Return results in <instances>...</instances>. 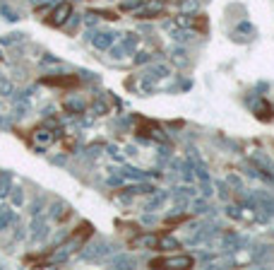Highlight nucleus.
Masks as SVG:
<instances>
[{"label": "nucleus", "mask_w": 274, "mask_h": 270, "mask_svg": "<svg viewBox=\"0 0 274 270\" xmlns=\"http://www.w3.org/2000/svg\"><path fill=\"white\" fill-rule=\"evenodd\" d=\"M87 39H89V41L94 44V49H99V51H109V49H113V44H115V34H113V31H89Z\"/></svg>", "instance_id": "nucleus-1"}, {"label": "nucleus", "mask_w": 274, "mask_h": 270, "mask_svg": "<svg viewBox=\"0 0 274 270\" xmlns=\"http://www.w3.org/2000/svg\"><path fill=\"white\" fill-rule=\"evenodd\" d=\"M70 15H72V5H70V2H58L53 7V12H51V17H48V22H51L53 27H60V25L68 22Z\"/></svg>", "instance_id": "nucleus-2"}, {"label": "nucleus", "mask_w": 274, "mask_h": 270, "mask_svg": "<svg viewBox=\"0 0 274 270\" xmlns=\"http://www.w3.org/2000/svg\"><path fill=\"white\" fill-rule=\"evenodd\" d=\"M164 12V5L161 2H142V7L135 12V17L137 20H154V17H159Z\"/></svg>", "instance_id": "nucleus-3"}, {"label": "nucleus", "mask_w": 274, "mask_h": 270, "mask_svg": "<svg viewBox=\"0 0 274 270\" xmlns=\"http://www.w3.org/2000/svg\"><path fill=\"white\" fill-rule=\"evenodd\" d=\"M152 266H164V268H192V258L190 256H173V258L154 261Z\"/></svg>", "instance_id": "nucleus-4"}, {"label": "nucleus", "mask_w": 274, "mask_h": 270, "mask_svg": "<svg viewBox=\"0 0 274 270\" xmlns=\"http://www.w3.org/2000/svg\"><path fill=\"white\" fill-rule=\"evenodd\" d=\"M168 73H171V70H168L166 65H154V68H149L142 77H144L147 82H154V80H164V77H168Z\"/></svg>", "instance_id": "nucleus-5"}, {"label": "nucleus", "mask_w": 274, "mask_h": 270, "mask_svg": "<svg viewBox=\"0 0 274 270\" xmlns=\"http://www.w3.org/2000/svg\"><path fill=\"white\" fill-rule=\"evenodd\" d=\"M133 246L137 248H159V237H154V234H142V237H137L133 241Z\"/></svg>", "instance_id": "nucleus-6"}, {"label": "nucleus", "mask_w": 274, "mask_h": 270, "mask_svg": "<svg viewBox=\"0 0 274 270\" xmlns=\"http://www.w3.org/2000/svg\"><path fill=\"white\" fill-rule=\"evenodd\" d=\"M106 244H94V246H87V251H82V258L84 261H94V258H99V256H104L106 253Z\"/></svg>", "instance_id": "nucleus-7"}, {"label": "nucleus", "mask_w": 274, "mask_h": 270, "mask_svg": "<svg viewBox=\"0 0 274 270\" xmlns=\"http://www.w3.org/2000/svg\"><path fill=\"white\" fill-rule=\"evenodd\" d=\"M31 140H34V143H51V140H53V135H51V130H44V128H39V130H34Z\"/></svg>", "instance_id": "nucleus-8"}, {"label": "nucleus", "mask_w": 274, "mask_h": 270, "mask_svg": "<svg viewBox=\"0 0 274 270\" xmlns=\"http://www.w3.org/2000/svg\"><path fill=\"white\" fill-rule=\"evenodd\" d=\"M128 193H144V196H152L154 193V186L152 183H137V186H130Z\"/></svg>", "instance_id": "nucleus-9"}, {"label": "nucleus", "mask_w": 274, "mask_h": 270, "mask_svg": "<svg viewBox=\"0 0 274 270\" xmlns=\"http://www.w3.org/2000/svg\"><path fill=\"white\" fill-rule=\"evenodd\" d=\"M0 12H2L5 20H10V22H17V20H20V15H17L12 7H7V2H0Z\"/></svg>", "instance_id": "nucleus-10"}, {"label": "nucleus", "mask_w": 274, "mask_h": 270, "mask_svg": "<svg viewBox=\"0 0 274 270\" xmlns=\"http://www.w3.org/2000/svg\"><path fill=\"white\" fill-rule=\"evenodd\" d=\"M159 246H161V248H181V244L173 239V237H161V239H159Z\"/></svg>", "instance_id": "nucleus-11"}, {"label": "nucleus", "mask_w": 274, "mask_h": 270, "mask_svg": "<svg viewBox=\"0 0 274 270\" xmlns=\"http://www.w3.org/2000/svg\"><path fill=\"white\" fill-rule=\"evenodd\" d=\"M65 208H70V205H65V203H55L53 210H51V217H53V220H60V217L65 215Z\"/></svg>", "instance_id": "nucleus-12"}, {"label": "nucleus", "mask_w": 274, "mask_h": 270, "mask_svg": "<svg viewBox=\"0 0 274 270\" xmlns=\"http://www.w3.org/2000/svg\"><path fill=\"white\" fill-rule=\"evenodd\" d=\"M12 220H15V215H12V212H2V215H0V232H2V229H7Z\"/></svg>", "instance_id": "nucleus-13"}, {"label": "nucleus", "mask_w": 274, "mask_h": 270, "mask_svg": "<svg viewBox=\"0 0 274 270\" xmlns=\"http://www.w3.org/2000/svg\"><path fill=\"white\" fill-rule=\"evenodd\" d=\"M241 31H243V34H250V36H252V34H255V27H252L250 22H241V25L236 27V34H241Z\"/></svg>", "instance_id": "nucleus-14"}, {"label": "nucleus", "mask_w": 274, "mask_h": 270, "mask_svg": "<svg viewBox=\"0 0 274 270\" xmlns=\"http://www.w3.org/2000/svg\"><path fill=\"white\" fill-rule=\"evenodd\" d=\"M65 109H68V111H82L84 104L82 101H68V104H65Z\"/></svg>", "instance_id": "nucleus-15"}, {"label": "nucleus", "mask_w": 274, "mask_h": 270, "mask_svg": "<svg viewBox=\"0 0 274 270\" xmlns=\"http://www.w3.org/2000/svg\"><path fill=\"white\" fill-rule=\"evenodd\" d=\"M113 266H135V263H133L128 256H118V258L113 261Z\"/></svg>", "instance_id": "nucleus-16"}, {"label": "nucleus", "mask_w": 274, "mask_h": 270, "mask_svg": "<svg viewBox=\"0 0 274 270\" xmlns=\"http://www.w3.org/2000/svg\"><path fill=\"white\" fill-rule=\"evenodd\" d=\"M7 191H10V181L2 176V179H0V196H5Z\"/></svg>", "instance_id": "nucleus-17"}, {"label": "nucleus", "mask_w": 274, "mask_h": 270, "mask_svg": "<svg viewBox=\"0 0 274 270\" xmlns=\"http://www.w3.org/2000/svg\"><path fill=\"white\" fill-rule=\"evenodd\" d=\"M22 36H24V34H10L7 39H2V44H15V41H20Z\"/></svg>", "instance_id": "nucleus-18"}, {"label": "nucleus", "mask_w": 274, "mask_h": 270, "mask_svg": "<svg viewBox=\"0 0 274 270\" xmlns=\"http://www.w3.org/2000/svg\"><path fill=\"white\" fill-rule=\"evenodd\" d=\"M135 63H149V56H147V53H139L135 58Z\"/></svg>", "instance_id": "nucleus-19"}, {"label": "nucleus", "mask_w": 274, "mask_h": 270, "mask_svg": "<svg viewBox=\"0 0 274 270\" xmlns=\"http://www.w3.org/2000/svg\"><path fill=\"white\" fill-rule=\"evenodd\" d=\"M12 200H15V205H20V203H22V200H24V198H22V193H20V191H17V193H15V198H12Z\"/></svg>", "instance_id": "nucleus-20"}]
</instances>
